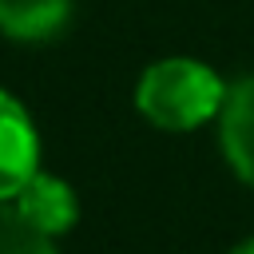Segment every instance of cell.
Instances as JSON below:
<instances>
[{
    "label": "cell",
    "mask_w": 254,
    "mask_h": 254,
    "mask_svg": "<svg viewBox=\"0 0 254 254\" xmlns=\"http://www.w3.org/2000/svg\"><path fill=\"white\" fill-rule=\"evenodd\" d=\"M0 254H56V246L16 202L0 198Z\"/></svg>",
    "instance_id": "obj_6"
},
{
    "label": "cell",
    "mask_w": 254,
    "mask_h": 254,
    "mask_svg": "<svg viewBox=\"0 0 254 254\" xmlns=\"http://www.w3.org/2000/svg\"><path fill=\"white\" fill-rule=\"evenodd\" d=\"M230 254H254V238H250V242H242V246H234Z\"/></svg>",
    "instance_id": "obj_7"
},
{
    "label": "cell",
    "mask_w": 254,
    "mask_h": 254,
    "mask_svg": "<svg viewBox=\"0 0 254 254\" xmlns=\"http://www.w3.org/2000/svg\"><path fill=\"white\" fill-rule=\"evenodd\" d=\"M222 151L238 179L254 187V75L226 87L222 103Z\"/></svg>",
    "instance_id": "obj_3"
},
{
    "label": "cell",
    "mask_w": 254,
    "mask_h": 254,
    "mask_svg": "<svg viewBox=\"0 0 254 254\" xmlns=\"http://www.w3.org/2000/svg\"><path fill=\"white\" fill-rule=\"evenodd\" d=\"M71 0H0V32L16 40H44L67 20Z\"/></svg>",
    "instance_id": "obj_5"
},
{
    "label": "cell",
    "mask_w": 254,
    "mask_h": 254,
    "mask_svg": "<svg viewBox=\"0 0 254 254\" xmlns=\"http://www.w3.org/2000/svg\"><path fill=\"white\" fill-rule=\"evenodd\" d=\"M44 234H64L71 222H75V194H71V187L67 183H60V179H52V175H32L24 187H20V194L12 198Z\"/></svg>",
    "instance_id": "obj_4"
},
{
    "label": "cell",
    "mask_w": 254,
    "mask_h": 254,
    "mask_svg": "<svg viewBox=\"0 0 254 254\" xmlns=\"http://www.w3.org/2000/svg\"><path fill=\"white\" fill-rule=\"evenodd\" d=\"M139 111L167 131H190L226 103L222 79L198 60H159L143 71L135 91Z\"/></svg>",
    "instance_id": "obj_1"
},
{
    "label": "cell",
    "mask_w": 254,
    "mask_h": 254,
    "mask_svg": "<svg viewBox=\"0 0 254 254\" xmlns=\"http://www.w3.org/2000/svg\"><path fill=\"white\" fill-rule=\"evenodd\" d=\"M36 127L28 111L0 91V198H16L20 187L36 175Z\"/></svg>",
    "instance_id": "obj_2"
}]
</instances>
